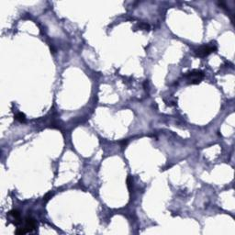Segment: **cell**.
<instances>
[{"mask_svg": "<svg viewBox=\"0 0 235 235\" xmlns=\"http://www.w3.org/2000/svg\"><path fill=\"white\" fill-rule=\"evenodd\" d=\"M24 228L27 230L28 232L33 231V230L36 228V222H35V220L30 218V217L26 218V220H25V227Z\"/></svg>", "mask_w": 235, "mask_h": 235, "instance_id": "cell-3", "label": "cell"}, {"mask_svg": "<svg viewBox=\"0 0 235 235\" xmlns=\"http://www.w3.org/2000/svg\"><path fill=\"white\" fill-rule=\"evenodd\" d=\"M216 46L215 45H210V44H208V45H205V46H202L199 49H197L196 51V54L197 56L199 57H206L209 55L211 53H213L214 51H216Z\"/></svg>", "mask_w": 235, "mask_h": 235, "instance_id": "cell-2", "label": "cell"}, {"mask_svg": "<svg viewBox=\"0 0 235 235\" xmlns=\"http://www.w3.org/2000/svg\"><path fill=\"white\" fill-rule=\"evenodd\" d=\"M187 79L190 84H199L201 82V80L204 78V73L199 71V70H193L191 72H188L187 73Z\"/></svg>", "mask_w": 235, "mask_h": 235, "instance_id": "cell-1", "label": "cell"}, {"mask_svg": "<svg viewBox=\"0 0 235 235\" xmlns=\"http://www.w3.org/2000/svg\"><path fill=\"white\" fill-rule=\"evenodd\" d=\"M27 232H28V231H27L25 228H18L17 230V232H16L17 234H25Z\"/></svg>", "mask_w": 235, "mask_h": 235, "instance_id": "cell-5", "label": "cell"}, {"mask_svg": "<svg viewBox=\"0 0 235 235\" xmlns=\"http://www.w3.org/2000/svg\"><path fill=\"white\" fill-rule=\"evenodd\" d=\"M16 119L18 121H20V122H24L26 121V117H25V115L20 112V113H18L16 115Z\"/></svg>", "mask_w": 235, "mask_h": 235, "instance_id": "cell-4", "label": "cell"}, {"mask_svg": "<svg viewBox=\"0 0 235 235\" xmlns=\"http://www.w3.org/2000/svg\"><path fill=\"white\" fill-rule=\"evenodd\" d=\"M52 196H53L52 193H49V194H47V195L45 196V197H44V200H45V201H48V200L50 199V197H52Z\"/></svg>", "mask_w": 235, "mask_h": 235, "instance_id": "cell-6", "label": "cell"}]
</instances>
